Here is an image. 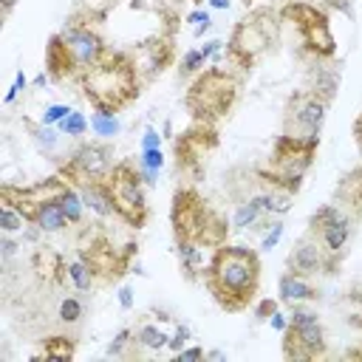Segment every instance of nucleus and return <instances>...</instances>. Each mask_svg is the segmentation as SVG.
Masks as SVG:
<instances>
[{
	"mask_svg": "<svg viewBox=\"0 0 362 362\" xmlns=\"http://www.w3.org/2000/svg\"><path fill=\"white\" fill-rule=\"evenodd\" d=\"M201 277L212 300L223 311L238 314L246 311L260 291V257L249 246L223 243L212 249V257L206 260Z\"/></svg>",
	"mask_w": 362,
	"mask_h": 362,
	"instance_id": "f257e3e1",
	"label": "nucleus"
},
{
	"mask_svg": "<svg viewBox=\"0 0 362 362\" xmlns=\"http://www.w3.org/2000/svg\"><path fill=\"white\" fill-rule=\"evenodd\" d=\"M82 96L96 113H119L139 99V65L124 51H110L79 76Z\"/></svg>",
	"mask_w": 362,
	"mask_h": 362,
	"instance_id": "f03ea898",
	"label": "nucleus"
},
{
	"mask_svg": "<svg viewBox=\"0 0 362 362\" xmlns=\"http://www.w3.org/2000/svg\"><path fill=\"white\" fill-rule=\"evenodd\" d=\"M170 223H173L175 243H195L201 249H218L229 238L226 218L215 212L195 187H181L173 192Z\"/></svg>",
	"mask_w": 362,
	"mask_h": 362,
	"instance_id": "7ed1b4c3",
	"label": "nucleus"
},
{
	"mask_svg": "<svg viewBox=\"0 0 362 362\" xmlns=\"http://www.w3.org/2000/svg\"><path fill=\"white\" fill-rule=\"evenodd\" d=\"M277 42H280V11H274L272 6H260L252 8L232 28V37L226 42V59L240 71H252L257 59L266 51H272Z\"/></svg>",
	"mask_w": 362,
	"mask_h": 362,
	"instance_id": "20e7f679",
	"label": "nucleus"
},
{
	"mask_svg": "<svg viewBox=\"0 0 362 362\" xmlns=\"http://www.w3.org/2000/svg\"><path fill=\"white\" fill-rule=\"evenodd\" d=\"M235 102H238V79L223 68H204L192 79L184 96V105L192 113V119L204 124H215L223 116H229Z\"/></svg>",
	"mask_w": 362,
	"mask_h": 362,
	"instance_id": "39448f33",
	"label": "nucleus"
},
{
	"mask_svg": "<svg viewBox=\"0 0 362 362\" xmlns=\"http://www.w3.org/2000/svg\"><path fill=\"white\" fill-rule=\"evenodd\" d=\"M320 141L311 139H294V136H277L269 164L257 170V175L272 187V189H283L288 195H294L303 187V178L308 173V167L314 164Z\"/></svg>",
	"mask_w": 362,
	"mask_h": 362,
	"instance_id": "423d86ee",
	"label": "nucleus"
},
{
	"mask_svg": "<svg viewBox=\"0 0 362 362\" xmlns=\"http://www.w3.org/2000/svg\"><path fill=\"white\" fill-rule=\"evenodd\" d=\"M105 189L113 206V215H119L127 226L141 229L147 223V198H144V184L139 170L130 161L113 164V170L105 178Z\"/></svg>",
	"mask_w": 362,
	"mask_h": 362,
	"instance_id": "0eeeda50",
	"label": "nucleus"
},
{
	"mask_svg": "<svg viewBox=\"0 0 362 362\" xmlns=\"http://www.w3.org/2000/svg\"><path fill=\"white\" fill-rule=\"evenodd\" d=\"M280 20L297 25V31L303 34V48L314 59H331L337 54V42H334V34H331V25L322 8L303 3V0H288L280 8Z\"/></svg>",
	"mask_w": 362,
	"mask_h": 362,
	"instance_id": "6e6552de",
	"label": "nucleus"
},
{
	"mask_svg": "<svg viewBox=\"0 0 362 362\" xmlns=\"http://www.w3.org/2000/svg\"><path fill=\"white\" fill-rule=\"evenodd\" d=\"M283 356L286 359H322L325 334L317 314L294 308L288 325L283 328Z\"/></svg>",
	"mask_w": 362,
	"mask_h": 362,
	"instance_id": "1a4fd4ad",
	"label": "nucleus"
},
{
	"mask_svg": "<svg viewBox=\"0 0 362 362\" xmlns=\"http://www.w3.org/2000/svg\"><path fill=\"white\" fill-rule=\"evenodd\" d=\"M325 107L328 105L322 99H317L311 90H294L283 107V136L320 141Z\"/></svg>",
	"mask_w": 362,
	"mask_h": 362,
	"instance_id": "9d476101",
	"label": "nucleus"
},
{
	"mask_svg": "<svg viewBox=\"0 0 362 362\" xmlns=\"http://www.w3.org/2000/svg\"><path fill=\"white\" fill-rule=\"evenodd\" d=\"M110 170H113V147L105 141H88L68 158V164L59 167V175L68 184L82 187L88 181H105Z\"/></svg>",
	"mask_w": 362,
	"mask_h": 362,
	"instance_id": "9b49d317",
	"label": "nucleus"
},
{
	"mask_svg": "<svg viewBox=\"0 0 362 362\" xmlns=\"http://www.w3.org/2000/svg\"><path fill=\"white\" fill-rule=\"evenodd\" d=\"M71 189V184L62 178V175H51L45 181H37L31 187H11V184H3L0 187V198L3 204L14 206L25 221L34 223V215L42 204H51V201H59L65 192Z\"/></svg>",
	"mask_w": 362,
	"mask_h": 362,
	"instance_id": "f8f14e48",
	"label": "nucleus"
},
{
	"mask_svg": "<svg viewBox=\"0 0 362 362\" xmlns=\"http://www.w3.org/2000/svg\"><path fill=\"white\" fill-rule=\"evenodd\" d=\"M215 147H218L215 124L195 122L187 133H181L175 139V164H178V173H187L192 178H201V173L206 167V156Z\"/></svg>",
	"mask_w": 362,
	"mask_h": 362,
	"instance_id": "ddd939ff",
	"label": "nucleus"
},
{
	"mask_svg": "<svg viewBox=\"0 0 362 362\" xmlns=\"http://www.w3.org/2000/svg\"><path fill=\"white\" fill-rule=\"evenodd\" d=\"M130 249H133V246H130ZM130 249L122 255V252L110 243L107 235H88V240L79 246V260L90 269L93 277L110 283V280H119V277L124 274Z\"/></svg>",
	"mask_w": 362,
	"mask_h": 362,
	"instance_id": "4468645a",
	"label": "nucleus"
},
{
	"mask_svg": "<svg viewBox=\"0 0 362 362\" xmlns=\"http://www.w3.org/2000/svg\"><path fill=\"white\" fill-rule=\"evenodd\" d=\"M288 272L300 274V277H317V274H334L339 269V255L328 252L317 238H311L305 232V238H300L294 243V249L286 257Z\"/></svg>",
	"mask_w": 362,
	"mask_h": 362,
	"instance_id": "2eb2a0df",
	"label": "nucleus"
},
{
	"mask_svg": "<svg viewBox=\"0 0 362 362\" xmlns=\"http://www.w3.org/2000/svg\"><path fill=\"white\" fill-rule=\"evenodd\" d=\"M308 235L317 238L328 252L342 255V249L351 238V215L345 209H339L337 204H325L308 218Z\"/></svg>",
	"mask_w": 362,
	"mask_h": 362,
	"instance_id": "dca6fc26",
	"label": "nucleus"
},
{
	"mask_svg": "<svg viewBox=\"0 0 362 362\" xmlns=\"http://www.w3.org/2000/svg\"><path fill=\"white\" fill-rule=\"evenodd\" d=\"M59 34H62V40H65V45H68V51L76 62L79 76L85 71H90L107 54V45L102 42V37L96 31H90V25H71L68 23L65 31H59Z\"/></svg>",
	"mask_w": 362,
	"mask_h": 362,
	"instance_id": "f3484780",
	"label": "nucleus"
},
{
	"mask_svg": "<svg viewBox=\"0 0 362 362\" xmlns=\"http://www.w3.org/2000/svg\"><path fill=\"white\" fill-rule=\"evenodd\" d=\"M45 71L54 82H68V79H79L76 62L62 40V34H51L48 45H45Z\"/></svg>",
	"mask_w": 362,
	"mask_h": 362,
	"instance_id": "a211bd4d",
	"label": "nucleus"
},
{
	"mask_svg": "<svg viewBox=\"0 0 362 362\" xmlns=\"http://www.w3.org/2000/svg\"><path fill=\"white\" fill-rule=\"evenodd\" d=\"M334 198H337L334 204L345 209L351 221H362V167H354L339 178Z\"/></svg>",
	"mask_w": 362,
	"mask_h": 362,
	"instance_id": "6ab92c4d",
	"label": "nucleus"
},
{
	"mask_svg": "<svg viewBox=\"0 0 362 362\" xmlns=\"http://www.w3.org/2000/svg\"><path fill=\"white\" fill-rule=\"evenodd\" d=\"M34 269L40 277L51 280V283H62L65 274H68V266H65V257L59 252H54L51 246H40L34 252Z\"/></svg>",
	"mask_w": 362,
	"mask_h": 362,
	"instance_id": "aec40b11",
	"label": "nucleus"
},
{
	"mask_svg": "<svg viewBox=\"0 0 362 362\" xmlns=\"http://www.w3.org/2000/svg\"><path fill=\"white\" fill-rule=\"evenodd\" d=\"M317 297H320V291L311 283H305V277H300L294 272H286L280 277V300L283 303H303V300H317Z\"/></svg>",
	"mask_w": 362,
	"mask_h": 362,
	"instance_id": "412c9836",
	"label": "nucleus"
},
{
	"mask_svg": "<svg viewBox=\"0 0 362 362\" xmlns=\"http://www.w3.org/2000/svg\"><path fill=\"white\" fill-rule=\"evenodd\" d=\"M34 223L42 229V232H59L65 223H68V215L62 209L59 201H51V204H42L34 215Z\"/></svg>",
	"mask_w": 362,
	"mask_h": 362,
	"instance_id": "4be33fe9",
	"label": "nucleus"
},
{
	"mask_svg": "<svg viewBox=\"0 0 362 362\" xmlns=\"http://www.w3.org/2000/svg\"><path fill=\"white\" fill-rule=\"evenodd\" d=\"M178 246V263H181V272L187 280H195L198 272H204V249L195 246V243H175Z\"/></svg>",
	"mask_w": 362,
	"mask_h": 362,
	"instance_id": "5701e85b",
	"label": "nucleus"
},
{
	"mask_svg": "<svg viewBox=\"0 0 362 362\" xmlns=\"http://www.w3.org/2000/svg\"><path fill=\"white\" fill-rule=\"evenodd\" d=\"M74 354H76V342L71 337H48V339H42V348H40V354L34 359H40V356H48V359H74Z\"/></svg>",
	"mask_w": 362,
	"mask_h": 362,
	"instance_id": "b1692460",
	"label": "nucleus"
},
{
	"mask_svg": "<svg viewBox=\"0 0 362 362\" xmlns=\"http://www.w3.org/2000/svg\"><path fill=\"white\" fill-rule=\"evenodd\" d=\"M317 99H322L325 105L334 99V90H337V71L334 68H325V71H320L317 74V79H314V85L308 88Z\"/></svg>",
	"mask_w": 362,
	"mask_h": 362,
	"instance_id": "393cba45",
	"label": "nucleus"
},
{
	"mask_svg": "<svg viewBox=\"0 0 362 362\" xmlns=\"http://www.w3.org/2000/svg\"><path fill=\"white\" fill-rule=\"evenodd\" d=\"M221 42H209L204 51H189V54H184V59H181V74L187 76V74H195L198 68H204V59L218 48Z\"/></svg>",
	"mask_w": 362,
	"mask_h": 362,
	"instance_id": "a878e982",
	"label": "nucleus"
},
{
	"mask_svg": "<svg viewBox=\"0 0 362 362\" xmlns=\"http://www.w3.org/2000/svg\"><path fill=\"white\" fill-rule=\"evenodd\" d=\"M68 277L74 280V286L76 288H90V283H93V274H90V269L82 263V260H74V263H68Z\"/></svg>",
	"mask_w": 362,
	"mask_h": 362,
	"instance_id": "bb28decb",
	"label": "nucleus"
},
{
	"mask_svg": "<svg viewBox=\"0 0 362 362\" xmlns=\"http://www.w3.org/2000/svg\"><path fill=\"white\" fill-rule=\"evenodd\" d=\"M59 204H62V209H65V215H68V223H79V218H82L79 195H76L74 189H68V192L59 198Z\"/></svg>",
	"mask_w": 362,
	"mask_h": 362,
	"instance_id": "cd10ccee",
	"label": "nucleus"
},
{
	"mask_svg": "<svg viewBox=\"0 0 362 362\" xmlns=\"http://www.w3.org/2000/svg\"><path fill=\"white\" fill-rule=\"evenodd\" d=\"M23 215L14 209V206H8V204H0V223H3V232H17L20 226H23Z\"/></svg>",
	"mask_w": 362,
	"mask_h": 362,
	"instance_id": "c85d7f7f",
	"label": "nucleus"
},
{
	"mask_svg": "<svg viewBox=\"0 0 362 362\" xmlns=\"http://www.w3.org/2000/svg\"><path fill=\"white\" fill-rule=\"evenodd\" d=\"M85 127H88V122H85L82 113H74V110H71V113L62 119V133H68V136H82Z\"/></svg>",
	"mask_w": 362,
	"mask_h": 362,
	"instance_id": "c756f323",
	"label": "nucleus"
},
{
	"mask_svg": "<svg viewBox=\"0 0 362 362\" xmlns=\"http://www.w3.org/2000/svg\"><path fill=\"white\" fill-rule=\"evenodd\" d=\"M79 317H82V305H79V300L68 297V300L59 305V320H62V322H76Z\"/></svg>",
	"mask_w": 362,
	"mask_h": 362,
	"instance_id": "7c9ffc66",
	"label": "nucleus"
},
{
	"mask_svg": "<svg viewBox=\"0 0 362 362\" xmlns=\"http://www.w3.org/2000/svg\"><path fill=\"white\" fill-rule=\"evenodd\" d=\"M139 339H141V342H144L147 348H161L167 337H164V334H161L158 328H150V325H144V328L139 331Z\"/></svg>",
	"mask_w": 362,
	"mask_h": 362,
	"instance_id": "2f4dec72",
	"label": "nucleus"
},
{
	"mask_svg": "<svg viewBox=\"0 0 362 362\" xmlns=\"http://www.w3.org/2000/svg\"><path fill=\"white\" fill-rule=\"evenodd\" d=\"M93 127H96L102 136H113V133L119 130L116 119H113V116H107V113H96V116H93Z\"/></svg>",
	"mask_w": 362,
	"mask_h": 362,
	"instance_id": "473e14b6",
	"label": "nucleus"
},
{
	"mask_svg": "<svg viewBox=\"0 0 362 362\" xmlns=\"http://www.w3.org/2000/svg\"><path fill=\"white\" fill-rule=\"evenodd\" d=\"M141 167L147 170V178H153V173H156V170L161 167V153H158V147H153V150H144Z\"/></svg>",
	"mask_w": 362,
	"mask_h": 362,
	"instance_id": "72a5a7b5",
	"label": "nucleus"
},
{
	"mask_svg": "<svg viewBox=\"0 0 362 362\" xmlns=\"http://www.w3.org/2000/svg\"><path fill=\"white\" fill-rule=\"evenodd\" d=\"M71 110L68 107H62V105H54V107H48L45 110V122H59V119H65Z\"/></svg>",
	"mask_w": 362,
	"mask_h": 362,
	"instance_id": "f704fd0d",
	"label": "nucleus"
},
{
	"mask_svg": "<svg viewBox=\"0 0 362 362\" xmlns=\"http://www.w3.org/2000/svg\"><path fill=\"white\" fill-rule=\"evenodd\" d=\"M354 141H356V147L362 150V113H359L356 122H354Z\"/></svg>",
	"mask_w": 362,
	"mask_h": 362,
	"instance_id": "c9c22d12",
	"label": "nucleus"
},
{
	"mask_svg": "<svg viewBox=\"0 0 362 362\" xmlns=\"http://www.w3.org/2000/svg\"><path fill=\"white\" fill-rule=\"evenodd\" d=\"M153 147H158V136L153 130H147L144 133V150H153Z\"/></svg>",
	"mask_w": 362,
	"mask_h": 362,
	"instance_id": "e433bc0d",
	"label": "nucleus"
},
{
	"mask_svg": "<svg viewBox=\"0 0 362 362\" xmlns=\"http://www.w3.org/2000/svg\"><path fill=\"white\" fill-rule=\"evenodd\" d=\"M204 351L201 348H189V351H181V359H201Z\"/></svg>",
	"mask_w": 362,
	"mask_h": 362,
	"instance_id": "4c0bfd02",
	"label": "nucleus"
},
{
	"mask_svg": "<svg viewBox=\"0 0 362 362\" xmlns=\"http://www.w3.org/2000/svg\"><path fill=\"white\" fill-rule=\"evenodd\" d=\"M189 20H192V23H201V25H204V28H206V25H209V17H206V14H201V11H195V14H192V17H189Z\"/></svg>",
	"mask_w": 362,
	"mask_h": 362,
	"instance_id": "58836bf2",
	"label": "nucleus"
},
{
	"mask_svg": "<svg viewBox=\"0 0 362 362\" xmlns=\"http://www.w3.org/2000/svg\"><path fill=\"white\" fill-rule=\"evenodd\" d=\"M184 337H187V328H178V334H175V339H173V348L184 345Z\"/></svg>",
	"mask_w": 362,
	"mask_h": 362,
	"instance_id": "ea45409f",
	"label": "nucleus"
},
{
	"mask_svg": "<svg viewBox=\"0 0 362 362\" xmlns=\"http://www.w3.org/2000/svg\"><path fill=\"white\" fill-rule=\"evenodd\" d=\"M14 3H17V0H3V17H8V11L14 8Z\"/></svg>",
	"mask_w": 362,
	"mask_h": 362,
	"instance_id": "a19ab883",
	"label": "nucleus"
},
{
	"mask_svg": "<svg viewBox=\"0 0 362 362\" xmlns=\"http://www.w3.org/2000/svg\"><path fill=\"white\" fill-rule=\"evenodd\" d=\"M122 305H130V291L127 288H122Z\"/></svg>",
	"mask_w": 362,
	"mask_h": 362,
	"instance_id": "79ce46f5",
	"label": "nucleus"
},
{
	"mask_svg": "<svg viewBox=\"0 0 362 362\" xmlns=\"http://www.w3.org/2000/svg\"><path fill=\"white\" fill-rule=\"evenodd\" d=\"M212 6H218V8H223V6H229V0H212Z\"/></svg>",
	"mask_w": 362,
	"mask_h": 362,
	"instance_id": "37998d69",
	"label": "nucleus"
},
{
	"mask_svg": "<svg viewBox=\"0 0 362 362\" xmlns=\"http://www.w3.org/2000/svg\"><path fill=\"white\" fill-rule=\"evenodd\" d=\"M331 6H345V0H328Z\"/></svg>",
	"mask_w": 362,
	"mask_h": 362,
	"instance_id": "c03bdc74",
	"label": "nucleus"
},
{
	"mask_svg": "<svg viewBox=\"0 0 362 362\" xmlns=\"http://www.w3.org/2000/svg\"><path fill=\"white\" fill-rule=\"evenodd\" d=\"M82 3H85V6H90V8H93V3H99V0H82Z\"/></svg>",
	"mask_w": 362,
	"mask_h": 362,
	"instance_id": "a18cd8bd",
	"label": "nucleus"
},
{
	"mask_svg": "<svg viewBox=\"0 0 362 362\" xmlns=\"http://www.w3.org/2000/svg\"><path fill=\"white\" fill-rule=\"evenodd\" d=\"M243 3H246V6H249V3H252V0H243Z\"/></svg>",
	"mask_w": 362,
	"mask_h": 362,
	"instance_id": "49530a36",
	"label": "nucleus"
},
{
	"mask_svg": "<svg viewBox=\"0 0 362 362\" xmlns=\"http://www.w3.org/2000/svg\"><path fill=\"white\" fill-rule=\"evenodd\" d=\"M192 3H201V0H192Z\"/></svg>",
	"mask_w": 362,
	"mask_h": 362,
	"instance_id": "de8ad7c7",
	"label": "nucleus"
}]
</instances>
